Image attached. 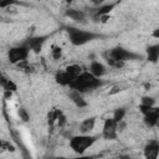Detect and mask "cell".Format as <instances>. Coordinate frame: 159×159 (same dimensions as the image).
<instances>
[{
    "label": "cell",
    "instance_id": "cell-1",
    "mask_svg": "<svg viewBox=\"0 0 159 159\" xmlns=\"http://www.w3.org/2000/svg\"><path fill=\"white\" fill-rule=\"evenodd\" d=\"M103 84L102 80L97 78L96 76H93L89 71H83L80 76L76 77V80L73 81V83L71 84V89H76L81 93L99 88Z\"/></svg>",
    "mask_w": 159,
    "mask_h": 159
},
{
    "label": "cell",
    "instance_id": "cell-18",
    "mask_svg": "<svg viewBox=\"0 0 159 159\" xmlns=\"http://www.w3.org/2000/svg\"><path fill=\"white\" fill-rule=\"evenodd\" d=\"M65 71H67L68 73H71L72 76H75V77H77V76H80L83 71H82V67L80 66V65H70V66H67L66 68H65Z\"/></svg>",
    "mask_w": 159,
    "mask_h": 159
},
{
    "label": "cell",
    "instance_id": "cell-20",
    "mask_svg": "<svg viewBox=\"0 0 159 159\" xmlns=\"http://www.w3.org/2000/svg\"><path fill=\"white\" fill-rule=\"evenodd\" d=\"M17 113H19V117H20L21 120H24V122H29V120H30V114L27 113V111H26L25 108H22V107L19 108Z\"/></svg>",
    "mask_w": 159,
    "mask_h": 159
},
{
    "label": "cell",
    "instance_id": "cell-5",
    "mask_svg": "<svg viewBox=\"0 0 159 159\" xmlns=\"http://www.w3.org/2000/svg\"><path fill=\"white\" fill-rule=\"evenodd\" d=\"M29 53H30V48L24 42L22 45L14 46V47H11L9 50V52H7V60L12 65H20V63H22V62L26 61Z\"/></svg>",
    "mask_w": 159,
    "mask_h": 159
},
{
    "label": "cell",
    "instance_id": "cell-2",
    "mask_svg": "<svg viewBox=\"0 0 159 159\" xmlns=\"http://www.w3.org/2000/svg\"><path fill=\"white\" fill-rule=\"evenodd\" d=\"M67 32L70 36V41L73 46H82V45H86L96 39L102 37V35H99V34L76 29V27H67Z\"/></svg>",
    "mask_w": 159,
    "mask_h": 159
},
{
    "label": "cell",
    "instance_id": "cell-10",
    "mask_svg": "<svg viewBox=\"0 0 159 159\" xmlns=\"http://www.w3.org/2000/svg\"><path fill=\"white\" fill-rule=\"evenodd\" d=\"M56 82L60 83L61 86H68L71 87V84L73 83V81L76 80L75 76H72L71 73H68L67 71H61V72H57L56 73Z\"/></svg>",
    "mask_w": 159,
    "mask_h": 159
},
{
    "label": "cell",
    "instance_id": "cell-19",
    "mask_svg": "<svg viewBox=\"0 0 159 159\" xmlns=\"http://www.w3.org/2000/svg\"><path fill=\"white\" fill-rule=\"evenodd\" d=\"M154 103H155V99L149 96H144L140 99V106H144V107H154Z\"/></svg>",
    "mask_w": 159,
    "mask_h": 159
},
{
    "label": "cell",
    "instance_id": "cell-22",
    "mask_svg": "<svg viewBox=\"0 0 159 159\" xmlns=\"http://www.w3.org/2000/svg\"><path fill=\"white\" fill-rule=\"evenodd\" d=\"M120 91H123L122 86H120V84H116V86H113V87L111 88V91H109V94H111V96H113V94H117V93H119Z\"/></svg>",
    "mask_w": 159,
    "mask_h": 159
},
{
    "label": "cell",
    "instance_id": "cell-11",
    "mask_svg": "<svg viewBox=\"0 0 159 159\" xmlns=\"http://www.w3.org/2000/svg\"><path fill=\"white\" fill-rule=\"evenodd\" d=\"M66 16L70 17L71 20L80 22V24H86V12L83 10H76V9H68L66 10Z\"/></svg>",
    "mask_w": 159,
    "mask_h": 159
},
{
    "label": "cell",
    "instance_id": "cell-4",
    "mask_svg": "<svg viewBox=\"0 0 159 159\" xmlns=\"http://www.w3.org/2000/svg\"><path fill=\"white\" fill-rule=\"evenodd\" d=\"M104 57L112 58V60H114V61H117V62H122V63H124L125 61H134V60H142V58H143L139 53L132 52V51H129V50H127V48H123V47H120V46L109 50V51L104 55Z\"/></svg>",
    "mask_w": 159,
    "mask_h": 159
},
{
    "label": "cell",
    "instance_id": "cell-14",
    "mask_svg": "<svg viewBox=\"0 0 159 159\" xmlns=\"http://www.w3.org/2000/svg\"><path fill=\"white\" fill-rule=\"evenodd\" d=\"M96 125V118L94 117H89V118H86L81 122L80 124V132L81 134H89V132L93 130Z\"/></svg>",
    "mask_w": 159,
    "mask_h": 159
},
{
    "label": "cell",
    "instance_id": "cell-28",
    "mask_svg": "<svg viewBox=\"0 0 159 159\" xmlns=\"http://www.w3.org/2000/svg\"><path fill=\"white\" fill-rule=\"evenodd\" d=\"M157 128H159V118H158V120H157V125H155Z\"/></svg>",
    "mask_w": 159,
    "mask_h": 159
},
{
    "label": "cell",
    "instance_id": "cell-23",
    "mask_svg": "<svg viewBox=\"0 0 159 159\" xmlns=\"http://www.w3.org/2000/svg\"><path fill=\"white\" fill-rule=\"evenodd\" d=\"M66 122H67L66 116H65L63 113H61L60 117H58V119H57V124H58V127H63V125L66 124Z\"/></svg>",
    "mask_w": 159,
    "mask_h": 159
},
{
    "label": "cell",
    "instance_id": "cell-21",
    "mask_svg": "<svg viewBox=\"0 0 159 159\" xmlns=\"http://www.w3.org/2000/svg\"><path fill=\"white\" fill-rule=\"evenodd\" d=\"M51 55L55 60H58L61 56H62V48L60 46H52V50H51Z\"/></svg>",
    "mask_w": 159,
    "mask_h": 159
},
{
    "label": "cell",
    "instance_id": "cell-12",
    "mask_svg": "<svg viewBox=\"0 0 159 159\" xmlns=\"http://www.w3.org/2000/svg\"><path fill=\"white\" fill-rule=\"evenodd\" d=\"M68 97H70V99L76 104V107H78V108H84V107L87 106V102L84 101L82 93L78 92V91H76V89H71V88H70Z\"/></svg>",
    "mask_w": 159,
    "mask_h": 159
},
{
    "label": "cell",
    "instance_id": "cell-8",
    "mask_svg": "<svg viewBox=\"0 0 159 159\" xmlns=\"http://www.w3.org/2000/svg\"><path fill=\"white\" fill-rule=\"evenodd\" d=\"M48 39L47 35H43V36H32V37H29L25 43L27 45V47L30 48V51H32L34 53H40L41 50H42V46L43 43L46 42V40Z\"/></svg>",
    "mask_w": 159,
    "mask_h": 159
},
{
    "label": "cell",
    "instance_id": "cell-26",
    "mask_svg": "<svg viewBox=\"0 0 159 159\" xmlns=\"http://www.w3.org/2000/svg\"><path fill=\"white\" fill-rule=\"evenodd\" d=\"M113 159H132L129 155H127V154H120V155H117V157H114Z\"/></svg>",
    "mask_w": 159,
    "mask_h": 159
},
{
    "label": "cell",
    "instance_id": "cell-27",
    "mask_svg": "<svg viewBox=\"0 0 159 159\" xmlns=\"http://www.w3.org/2000/svg\"><path fill=\"white\" fill-rule=\"evenodd\" d=\"M152 36H153L154 39H159V27H158V29H155V30L152 32Z\"/></svg>",
    "mask_w": 159,
    "mask_h": 159
},
{
    "label": "cell",
    "instance_id": "cell-7",
    "mask_svg": "<svg viewBox=\"0 0 159 159\" xmlns=\"http://www.w3.org/2000/svg\"><path fill=\"white\" fill-rule=\"evenodd\" d=\"M118 135V124L114 122L113 118L104 119L103 128H102V137L107 140H114Z\"/></svg>",
    "mask_w": 159,
    "mask_h": 159
},
{
    "label": "cell",
    "instance_id": "cell-6",
    "mask_svg": "<svg viewBox=\"0 0 159 159\" xmlns=\"http://www.w3.org/2000/svg\"><path fill=\"white\" fill-rule=\"evenodd\" d=\"M139 111L143 114V120L147 127L153 128L157 125V120L159 118V108L158 107H144L139 106Z\"/></svg>",
    "mask_w": 159,
    "mask_h": 159
},
{
    "label": "cell",
    "instance_id": "cell-24",
    "mask_svg": "<svg viewBox=\"0 0 159 159\" xmlns=\"http://www.w3.org/2000/svg\"><path fill=\"white\" fill-rule=\"evenodd\" d=\"M2 148H6V150H9V152H14L15 150V147L12 144H10L9 142H2Z\"/></svg>",
    "mask_w": 159,
    "mask_h": 159
},
{
    "label": "cell",
    "instance_id": "cell-25",
    "mask_svg": "<svg viewBox=\"0 0 159 159\" xmlns=\"http://www.w3.org/2000/svg\"><path fill=\"white\" fill-rule=\"evenodd\" d=\"M67 159H94V157H93V155H80V157L67 158Z\"/></svg>",
    "mask_w": 159,
    "mask_h": 159
},
{
    "label": "cell",
    "instance_id": "cell-16",
    "mask_svg": "<svg viewBox=\"0 0 159 159\" xmlns=\"http://www.w3.org/2000/svg\"><path fill=\"white\" fill-rule=\"evenodd\" d=\"M1 87H2V89L4 91H10V92H15L16 91V84L14 83V81L12 80H9V78H6L5 76H2L1 77Z\"/></svg>",
    "mask_w": 159,
    "mask_h": 159
},
{
    "label": "cell",
    "instance_id": "cell-9",
    "mask_svg": "<svg viewBox=\"0 0 159 159\" xmlns=\"http://www.w3.org/2000/svg\"><path fill=\"white\" fill-rule=\"evenodd\" d=\"M144 159H158L159 157V143L158 142H149L143 150Z\"/></svg>",
    "mask_w": 159,
    "mask_h": 159
},
{
    "label": "cell",
    "instance_id": "cell-17",
    "mask_svg": "<svg viewBox=\"0 0 159 159\" xmlns=\"http://www.w3.org/2000/svg\"><path fill=\"white\" fill-rule=\"evenodd\" d=\"M124 117H125V109H124V108H117V109L114 111L112 118L114 119V122H116L117 124H119L120 122H123Z\"/></svg>",
    "mask_w": 159,
    "mask_h": 159
},
{
    "label": "cell",
    "instance_id": "cell-3",
    "mask_svg": "<svg viewBox=\"0 0 159 159\" xmlns=\"http://www.w3.org/2000/svg\"><path fill=\"white\" fill-rule=\"evenodd\" d=\"M97 140L96 135L78 134L70 139V148L78 155H83L87 149H89Z\"/></svg>",
    "mask_w": 159,
    "mask_h": 159
},
{
    "label": "cell",
    "instance_id": "cell-15",
    "mask_svg": "<svg viewBox=\"0 0 159 159\" xmlns=\"http://www.w3.org/2000/svg\"><path fill=\"white\" fill-rule=\"evenodd\" d=\"M145 53H147V60L149 62H152V63L158 62V60H159V43L148 46L145 50Z\"/></svg>",
    "mask_w": 159,
    "mask_h": 159
},
{
    "label": "cell",
    "instance_id": "cell-13",
    "mask_svg": "<svg viewBox=\"0 0 159 159\" xmlns=\"http://www.w3.org/2000/svg\"><path fill=\"white\" fill-rule=\"evenodd\" d=\"M89 72L93 76H96L97 78H101L107 72V70H106V66L103 63H101L99 61H92L89 65Z\"/></svg>",
    "mask_w": 159,
    "mask_h": 159
}]
</instances>
